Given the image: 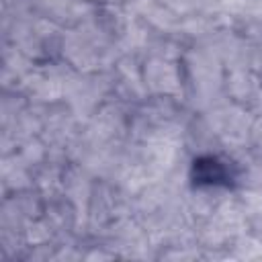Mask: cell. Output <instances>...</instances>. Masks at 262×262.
<instances>
[{
	"mask_svg": "<svg viewBox=\"0 0 262 262\" xmlns=\"http://www.w3.org/2000/svg\"><path fill=\"white\" fill-rule=\"evenodd\" d=\"M192 180L196 186H229L233 172L223 160L215 156H203L192 164Z\"/></svg>",
	"mask_w": 262,
	"mask_h": 262,
	"instance_id": "obj_1",
	"label": "cell"
}]
</instances>
